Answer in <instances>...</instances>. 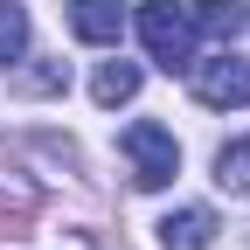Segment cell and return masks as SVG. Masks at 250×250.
Instances as JSON below:
<instances>
[{
	"label": "cell",
	"mask_w": 250,
	"mask_h": 250,
	"mask_svg": "<svg viewBox=\"0 0 250 250\" xmlns=\"http://www.w3.org/2000/svg\"><path fill=\"white\" fill-rule=\"evenodd\" d=\"M188 21H195L202 35H223V42H229V35H243V28H250V0H202Z\"/></svg>",
	"instance_id": "cell-7"
},
{
	"label": "cell",
	"mask_w": 250,
	"mask_h": 250,
	"mask_svg": "<svg viewBox=\"0 0 250 250\" xmlns=\"http://www.w3.org/2000/svg\"><path fill=\"white\" fill-rule=\"evenodd\" d=\"M28 56V7L21 0H0V70Z\"/></svg>",
	"instance_id": "cell-8"
},
{
	"label": "cell",
	"mask_w": 250,
	"mask_h": 250,
	"mask_svg": "<svg viewBox=\"0 0 250 250\" xmlns=\"http://www.w3.org/2000/svg\"><path fill=\"white\" fill-rule=\"evenodd\" d=\"M90 98H98L104 111H111V104H132V98H139V62H98Z\"/></svg>",
	"instance_id": "cell-6"
},
{
	"label": "cell",
	"mask_w": 250,
	"mask_h": 250,
	"mask_svg": "<svg viewBox=\"0 0 250 250\" xmlns=\"http://www.w3.org/2000/svg\"><path fill=\"white\" fill-rule=\"evenodd\" d=\"M215 243V208H174L167 223H160V250H208Z\"/></svg>",
	"instance_id": "cell-5"
},
{
	"label": "cell",
	"mask_w": 250,
	"mask_h": 250,
	"mask_svg": "<svg viewBox=\"0 0 250 250\" xmlns=\"http://www.w3.org/2000/svg\"><path fill=\"white\" fill-rule=\"evenodd\" d=\"M28 215H35V195L14 181V188H0V229H21Z\"/></svg>",
	"instance_id": "cell-10"
},
{
	"label": "cell",
	"mask_w": 250,
	"mask_h": 250,
	"mask_svg": "<svg viewBox=\"0 0 250 250\" xmlns=\"http://www.w3.org/2000/svg\"><path fill=\"white\" fill-rule=\"evenodd\" d=\"M215 188H229V195H250V139H229L215 153Z\"/></svg>",
	"instance_id": "cell-9"
},
{
	"label": "cell",
	"mask_w": 250,
	"mask_h": 250,
	"mask_svg": "<svg viewBox=\"0 0 250 250\" xmlns=\"http://www.w3.org/2000/svg\"><path fill=\"white\" fill-rule=\"evenodd\" d=\"M139 42L174 77V70L195 62V21H188V7H174V0H139Z\"/></svg>",
	"instance_id": "cell-1"
},
{
	"label": "cell",
	"mask_w": 250,
	"mask_h": 250,
	"mask_svg": "<svg viewBox=\"0 0 250 250\" xmlns=\"http://www.w3.org/2000/svg\"><path fill=\"white\" fill-rule=\"evenodd\" d=\"M118 146H125V167H132L139 188H167V181L181 174V146H174L167 125H153V118H132Z\"/></svg>",
	"instance_id": "cell-2"
},
{
	"label": "cell",
	"mask_w": 250,
	"mask_h": 250,
	"mask_svg": "<svg viewBox=\"0 0 250 250\" xmlns=\"http://www.w3.org/2000/svg\"><path fill=\"white\" fill-rule=\"evenodd\" d=\"M188 77H195V98L229 111V104H250V62L243 56H208V62H188Z\"/></svg>",
	"instance_id": "cell-3"
},
{
	"label": "cell",
	"mask_w": 250,
	"mask_h": 250,
	"mask_svg": "<svg viewBox=\"0 0 250 250\" xmlns=\"http://www.w3.org/2000/svg\"><path fill=\"white\" fill-rule=\"evenodd\" d=\"M77 42H118L125 35V0H70Z\"/></svg>",
	"instance_id": "cell-4"
}]
</instances>
